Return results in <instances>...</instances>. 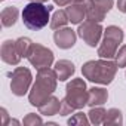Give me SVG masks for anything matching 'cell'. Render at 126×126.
<instances>
[{
    "label": "cell",
    "instance_id": "obj_1",
    "mask_svg": "<svg viewBox=\"0 0 126 126\" xmlns=\"http://www.w3.org/2000/svg\"><path fill=\"white\" fill-rule=\"evenodd\" d=\"M56 80L58 76L55 70H50L49 67L39 68V73L36 76V82L28 92V101L31 105L39 107L42 105L56 89Z\"/></svg>",
    "mask_w": 126,
    "mask_h": 126
},
{
    "label": "cell",
    "instance_id": "obj_2",
    "mask_svg": "<svg viewBox=\"0 0 126 126\" xmlns=\"http://www.w3.org/2000/svg\"><path fill=\"white\" fill-rule=\"evenodd\" d=\"M88 105V91L83 79H73L65 88V96L61 101V116L73 114L76 110Z\"/></svg>",
    "mask_w": 126,
    "mask_h": 126
},
{
    "label": "cell",
    "instance_id": "obj_3",
    "mask_svg": "<svg viewBox=\"0 0 126 126\" xmlns=\"http://www.w3.org/2000/svg\"><path fill=\"white\" fill-rule=\"evenodd\" d=\"M117 62L110 59H98V61H88L82 68L83 76L94 83L99 85H110L117 73Z\"/></svg>",
    "mask_w": 126,
    "mask_h": 126
},
{
    "label": "cell",
    "instance_id": "obj_4",
    "mask_svg": "<svg viewBox=\"0 0 126 126\" xmlns=\"http://www.w3.org/2000/svg\"><path fill=\"white\" fill-rule=\"evenodd\" d=\"M52 11V6H45L39 2H30L24 11H22V22L30 30H42L50 22L49 14Z\"/></svg>",
    "mask_w": 126,
    "mask_h": 126
},
{
    "label": "cell",
    "instance_id": "obj_5",
    "mask_svg": "<svg viewBox=\"0 0 126 126\" xmlns=\"http://www.w3.org/2000/svg\"><path fill=\"white\" fill-rule=\"evenodd\" d=\"M123 42V31L122 28L116 27V25H110L107 27V30L104 31V37L102 42L98 47V55L101 58L105 59H111L116 56L119 45Z\"/></svg>",
    "mask_w": 126,
    "mask_h": 126
},
{
    "label": "cell",
    "instance_id": "obj_6",
    "mask_svg": "<svg viewBox=\"0 0 126 126\" xmlns=\"http://www.w3.org/2000/svg\"><path fill=\"white\" fill-rule=\"evenodd\" d=\"M11 89L12 94H15L16 96H24L31 85L33 76L31 71L25 67H16L11 74Z\"/></svg>",
    "mask_w": 126,
    "mask_h": 126
},
{
    "label": "cell",
    "instance_id": "obj_7",
    "mask_svg": "<svg viewBox=\"0 0 126 126\" xmlns=\"http://www.w3.org/2000/svg\"><path fill=\"white\" fill-rule=\"evenodd\" d=\"M27 59L30 61V64L34 65L36 68L50 67L52 62H53V52L50 49H47L46 46H43V45L33 43L30 50H28Z\"/></svg>",
    "mask_w": 126,
    "mask_h": 126
},
{
    "label": "cell",
    "instance_id": "obj_8",
    "mask_svg": "<svg viewBox=\"0 0 126 126\" xmlns=\"http://www.w3.org/2000/svg\"><path fill=\"white\" fill-rule=\"evenodd\" d=\"M86 19L94 22H101L105 19V15L113 8V0H86Z\"/></svg>",
    "mask_w": 126,
    "mask_h": 126
},
{
    "label": "cell",
    "instance_id": "obj_9",
    "mask_svg": "<svg viewBox=\"0 0 126 126\" xmlns=\"http://www.w3.org/2000/svg\"><path fill=\"white\" fill-rule=\"evenodd\" d=\"M77 34L86 42L88 46L95 47V46L99 43V39H101V36H102V27H101L99 22H94V21L86 19L83 24L79 25Z\"/></svg>",
    "mask_w": 126,
    "mask_h": 126
},
{
    "label": "cell",
    "instance_id": "obj_10",
    "mask_svg": "<svg viewBox=\"0 0 126 126\" xmlns=\"http://www.w3.org/2000/svg\"><path fill=\"white\" fill-rule=\"evenodd\" d=\"M76 31L68 28V27H62V28H58L55 33H53V40H55V45L61 49H70L74 46L76 43Z\"/></svg>",
    "mask_w": 126,
    "mask_h": 126
},
{
    "label": "cell",
    "instance_id": "obj_11",
    "mask_svg": "<svg viewBox=\"0 0 126 126\" xmlns=\"http://www.w3.org/2000/svg\"><path fill=\"white\" fill-rule=\"evenodd\" d=\"M0 55H2V59L6 64H11V65L19 64V61L22 58L21 53L18 52L15 40H5L2 45V49H0Z\"/></svg>",
    "mask_w": 126,
    "mask_h": 126
},
{
    "label": "cell",
    "instance_id": "obj_12",
    "mask_svg": "<svg viewBox=\"0 0 126 126\" xmlns=\"http://www.w3.org/2000/svg\"><path fill=\"white\" fill-rule=\"evenodd\" d=\"M65 14L71 24H80L86 18V8L83 3H71L65 8Z\"/></svg>",
    "mask_w": 126,
    "mask_h": 126
},
{
    "label": "cell",
    "instance_id": "obj_13",
    "mask_svg": "<svg viewBox=\"0 0 126 126\" xmlns=\"http://www.w3.org/2000/svg\"><path fill=\"white\" fill-rule=\"evenodd\" d=\"M108 99V92L104 88H91L88 91V105L92 107H99L102 104H105Z\"/></svg>",
    "mask_w": 126,
    "mask_h": 126
},
{
    "label": "cell",
    "instance_id": "obj_14",
    "mask_svg": "<svg viewBox=\"0 0 126 126\" xmlns=\"http://www.w3.org/2000/svg\"><path fill=\"white\" fill-rule=\"evenodd\" d=\"M53 70H55V73L58 76V80L59 82H64V80H67V79H70L73 76V73H74V64H73L71 61H68V59H59L55 64Z\"/></svg>",
    "mask_w": 126,
    "mask_h": 126
},
{
    "label": "cell",
    "instance_id": "obj_15",
    "mask_svg": "<svg viewBox=\"0 0 126 126\" xmlns=\"http://www.w3.org/2000/svg\"><path fill=\"white\" fill-rule=\"evenodd\" d=\"M37 108H39L40 114H45V116H55V114H59V111H61V101H59L56 96L50 95V96H49L42 105H39Z\"/></svg>",
    "mask_w": 126,
    "mask_h": 126
},
{
    "label": "cell",
    "instance_id": "obj_16",
    "mask_svg": "<svg viewBox=\"0 0 126 126\" xmlns=\"http://www.w3.org/2000/svg\"><path fill=\"white\" fill-rule=\"evenodd\" d=\"M18 9L15 6H8L2 11V14H0V18H2V25L3 27H12L16 19H18Z\"/></svg>",
    "mask_w": 126,
    "mask_h": 126
},
{
    "label": "cell",
    "instance_id": "obj_17",
    "mask_svg": "<svg viewBox=\"0 0 126 126\" xmlns=\"http://www.w3.org/2000/svg\"><path fill=\"white\" fill-rule=\"evenodd\" d=\"M68 22H70V21H68L67 14H65V9H61V11H56V12L53 14V16H52L49 25H50L52 30H58V28L65 27Z\"/></svg>",
    "mask_w": 126,
    "mask_h": 126
},
{
    "label": "cell",
    "instance_id": "obj_18",
    "mask_svg": "<svg viewBox=\"0 0 126 126\" xmlns=\"http://www.w3.org/2000/svg\"><path fill=\"white\" fill-rule=\"evenodd\" d=\"M88 116H89V120H91L92 125H101V123H104V120H105L107 111H105L101 105H99V107H92L91 111L88 113Z\"/></svg>",
    "mask_w": 126,
    "mask_h": 126
},
{
    "label": "cell",
    "instance_id": "obj_19",
    "mask_svg": "<svg viewBox=\"0 0 126 126\" xmlns=\"http://www.w3.org/2000/svg\"><path fill=\"white\" fill-rule=\"evenodd\" d=\"M123 123V117H122V111L117 108H110L107 111L104 125H122Z\"/></svg>",
    "mask_w": 126,
    "mask_h": 126
},
{
    "label": "cell",
    "instance_id": "obj_20",
    "mask_svg": "<svg viewBox=\"0 0 126 126\" xmlns=\"http://www.w3.org/2000/svg\"><path fill=\"white\" fill-rule=\"evenodd\" d=\"M15 43H16V47H18V52L21 53V56H25L27 58L28 50H30L31 45H33V42L28 37H19L18 40H15Z\"/></svg>",
    "mask_w": 126,
    "mask_h": 126
},
{
    "label": "cell",
    "instance_id": "obj_21",
    "mask_svg": "<svg viewBox=\"0 0 126 126\" xmlns=\"http://www.w3.org/2000/svg\"><path fill=\"white\" fill-rule=\"evenodd\" d=\"M91 120H89V116L79 111L76 114H73L71 119H68V125H89Z\"/></svg>",
    "mask_w": 126,
    "mask_h": 126
},
{
    "label": "cell",
    "instance_id": "obj_22",
    "mask_svg": "<svg viewBox=\"0 0 126 126\" xmlns=\"http://www.w3.org/2000/svg\"><path fill=\"white\" fill-rule=\"evenodd\" d=\"M116 62L119 67H126V45H123L116 53Z\"/></svg>",
    "mask_w": 126,
    "mask_h": 126
},
{
    "label": "cell",
    "instance_id": "obj_23",
    "mask_svg": "<svg viewBox=\"0 0 126 126\" xmlns=\"http://www.w3.org/2000/svg\"><path fill=\"white\" fill-rule=\"evenodd\" d=\"M22 123L27 125V126H30V125H42L43 120H42L39 116H36L34 113H28V114L24 117V122H22Z\"/></svg>",
    "mask_w": 126,
    "mask_h": 126
},
{
    "label": "cell",
    "instance_id": "obj_24",
    "mask_svg": "<svg viewBox=\"0 0 126 126\" xmlns=\"http://www.w3.org/2000/svg\"><path fill=\"white\" fill-rule=\"evenodd\" d=\"M53 2L56 5H59V6H68L71 3H83L86 0H53Z\"/></svg>",
    "mask_w": 126,
    "mask_h": 126
},
{
    "label": "cell",
    "instance_id": "obj_25",
    "mask_svg": "<svg viewBox=\"0 0 126 126\" xmlns=\"http://www.w3.org/2000/svg\"><path fill=\"white\" fill-rule=\"evenodd\" d=\"M117 6H119V11L120 12H125L126 14V0H117Z\"/></svg>",
    "mask_w": 126,
    "mask_h": 126
},
{
    "label": "cell",
    "instance_id": "obj_26",
    "mask_svg": "<svg viewBox=\"0 0 126 126\" xmlns=\"http://www.w3.org/2000/svg\"><path fill=\"white\" fill-rule=\"evenodd\" d=\"M0 113H2V116H3V126H6L8 125V111H6V108H0Z\"/></svg>",
    "mask_w": 126,
    "mask_h": 126
},
{
    "label": "cell",
    "instance_id": "obj_27",
    "mask_svg": "<svg viewBox=\"0 0 126 126\" xmlns=\"http://www.w3.org/2000/svg\"><path fill=\"white\" fill-rule=\"evenodd\" d=\"M30 2H39V3H43V2H47V0H30Z\"/></svg>",
    "mask_w": 126,
    "mask_h": 126
}]
</instances>
